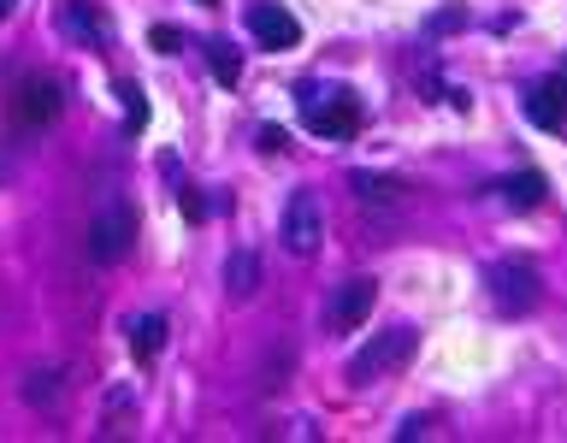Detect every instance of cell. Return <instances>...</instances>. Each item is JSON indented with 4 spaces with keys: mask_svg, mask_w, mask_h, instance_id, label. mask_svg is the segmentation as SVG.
<instances>
[{
    "mask_svg": "<svg viewBox=\"0 0 567 443\" xmlns=\"http://www.w3.org/2000/svg\"><path fill=\"white\" fill-rule=\"evenodd\" d=\"M302 118H308V130L314 137H326V142H349L361 130V101L349 95V89H314V83H302Z\"/></svg>",
    "mask_w": 567,
    "mask_h": 443,
    "instance_id": "1",
    "label": "cell"
},
{
    "mask_svg": "<svg viewBox=\"0 0 567 443\" xmlns=\"http://www.w3.org/2000/svg\"><path fill=\"white\" fill-rule=\"evenodd\" d=\"M130 243H137V207H130L125 196H107L95 207V219H90V255L101 266H119L130 255Z\"/></svg>",
    "mask_w": 567,
    "mask_h": 443,
    "instance_id": "2",
    "label": "cell"
},
{
    "mask_svg": "<svg viewBox=\"0 0 567 443\" xmlns=\"http://www.w3.org/2000/svg\"><path fill=\"white\" fill-rule=\"evenodd\" d=\"M414 343H420L414 325H390V331H378L367 349H355V361H349V384H373V378L397 373V366L414 354Z\"/></svg>",
    "mask_w": 567,
    "mask_h": 443,
    "instance_id": "3",
    "label": "cell"
},
{
    "mask_svg": "<svg viewBox=\"0 0 567 443\" xmlns=\"http://www.w3.org/2000/svg\"><path fill=\"white\" fill-rule=\"evenodd\" d=\"M319 236H326V213H319V196H314V189H296V196L284 201L279 243H284L296 260H308V255H319Z\"/></svg>",
    "mask_w": 567,
    "mask_h": 443,
    "instance_id": "4",
    "label": "cell"
},
{
    "mask_svg": "<svg viewBox=\"0 0 567 443\" xmlns=\"http://www.w3.org/2000/svg\"><path fill=\"white\" fill-rule=\"evenodd\" d=\"M485 284H491L497 314H527V307H538V266L532 260H491Z\"/></svg>",
    "mask_w": 567,
    "mask_h": 443,
    "instance_id": "5",
    "label": "cell"
},
{
    "mask_svg": "<svg viewBox=\"0 0 567 443\" xmlns=\"http://www.w3.org/2000/svg\"><path fill=\"white\" fill-rule=\"evenodd\" d=\"M60 36L78 42V48H107L113 19L95 7V0H60Z\"/></svg>",
    "mask_w": 567,
    "mask_h": 443,
    "instance_id": "6",
    "label": "cell"
},
{
    "mask_svg": "<svg viewBox=\"0 0 567 443\" xmlns=\"http://www.w3.org/2000/svg\"><path fill=\"white\" fill-rule=\"evenodd\" d=\"M249 36L267 54H284V48H296V42H302V24L290 19L279 0H255V7H249Z\"/></svg>",
    "mask_w": 567,
    "mask_h": 443,
    "instance_id": "7",
    "label": "cell"
},
{
    "mask_svg": "<svg viewBox=\"0 0 567 443\" xmlns=\"http://www.w3.org/2000/svg\"><path fill=\"white\" fill-rule=\"evenodd\" d=\"M373 302H378V284H373V278H349V284H343V290L326 302L331 331H355V325H367Z\"/></svg>",
    "mask_w": 567,
    "mask_h": 443,
    "instance_id": "8",
    "label": "cell"
},
{
    "mask_svg": "<svg viewBox=\"0 0 567 443\" xmlns=\"http://www.w3.org/2000/svg\"><path fill=\"white\" fill-rule=\"evenodd\" d=\"M520 107H527V118L538 130H556L567 118V71H556V78H538L527 95H520Z\"/></svg>",
    "mask_w": 567,
    "mask_h": 443,
    "instance_id": "9",
    "label": "cell"
},
{
    "mask_svg": "<svg viewBox=\"0 0 567 443\" xmlns=\"http://www.w3.org/2000/svg\"><path fill=\"white\" fill-rule=\"evenodd\" d=\"M19 118L24 125H54L60 118V83L31 71V78H19Z\"/></svg>",
    "mask_w": 567,
    "mask_h": 443,
    "instance_id": "10",
    "label": "cell"
},
{
    "mask_svg": "<svg viewBox=\"0 0 567 443\" xmlns=\"http://www.w3.org/2000/svg\"><path fill=\"white\" fill-rule=\"evenodd\" d=\"M349 189H355V201H367V207H397L409 196V184L390 177V172H349Z\"/></svg>",
    "mask_w": 567,
    "mask_h": 443,
    "instance_id": "11",
    "label": "cell"
},
{
    "mask_svg": "<svg viewBox=\"0 0 567 443\" xmlns=\"http://www.w3.org/2000/svg\"><path fill=\"white\" fill-rule=\"evenodd\" d=\"M225 290H231V302H249L260 290V255L255 248H237V255L225 260Z\"/></svg>",
    "mask_w": 567,
    "mask_h": 443,
    "instance_id": "12",
    "label": "cell"
},
{
    "mask_svg": "<svg viewBox=\"0 0 567 443\" xmlns=\"http://www.w3.org/2000/svg\"><path fill=\"white\" fill-rule=\"evenodd\" d=\"M160 349H166V319H160V314H137V319H130V354L149 366Z\"/></svg>",
    "mask_w": 567,
    "mask_h": 443,
    "instance_id": "13",
    "label": "cell"
},
{
    "mask_svg": "<svg viewBox=\"0 0 567 443\" xmlns=\"http://www.w3.org/2000/svg\"><path fill=\"white\" fill-rule=\"evenodd\" d=\"M497 189H503V201H508V207H520V213L544 201V177H538V172H515V177H503Z\"/></svg>",
    "mask_w": 567,
    "mask_h": 443,
    "instance_id": "14",
    "label": "cell"
},
{
    "mask_svg": "<svg viewBox=\"0 0 567 443\" xmlns=\"http://www.w3.org/2000/svg\"><path fill=\"white\" fill-rule=\"evenodd\" d=\"M208 66H213V78H220L225 89L243 83V59H237V48H231V42H208Z\"/></svg>",
    "mask_w": 567,
    "mask_h": 443,
    "instance_id": "15",
    "label": "cell"
},
{
    "mask_svg": "<svg viewBox=\"0 0 567 443\" xmlns=\"http://www.w3.org/2000/svg\"><path fill=\"white\" fill-rule=\"evenodd\" d=\"M119 107H125V130L137 137V130L149 125V101H142V89L130 83V78H119Z\"/></svg>",
    "mask_w": 567,
    "mask_h": 443,
    "instance_id": "16",
    "label": "cell"
},
{
    "mask_svg": "<svg viewBox=\"0 0 567 443\" xmlns=\"http://www.w3.org/2000/svg\"><path fill=\"white\" fill-rule=\"evenodd\" d=\"M149 48L154 54H184V30L178 24H154L149 30Z\"/></svg>",
    "mask_w": 567,
    "mask_h": 443,
    "instance_id": "17",
    "label": "cell"
},
{
    "mask_svg": "<svg viewBox=\"0 0 567 443\" xmlns=\"http://www.w3.org/2000/svg\"><path fill=\"white\" fill-rule=\"evenodd\" d=\"M24 396H31V403H54V396H60V373H31Z\"/></svg>",
    "mask_w": 567,
    "mask_h": 443,
    "instance_id": "18",
    "label": "cell"
},
{
    "mask_svg": "<svg viewBox=\"0 0 567 443\" xmlns=\"http://www.w3.org/2000/svg\"><path fill=\"white\" fill-rule=\"evenodd\" d=\"M461 24H468V12H461V7H444L438 19H432V36H444V30H461Z\"/></svg>",
    "mask_w": 567,
    "mask_h": 443,
    "instance_id": "19",
    "label": "cell"
},
{
    "mask_svg": "<svg viewBox=\"0 0 567 443\" xmlns=\"http://www.w3.org/2000/svg\"><path fill=\"white\" fill-rule=\"evenodd\" d=\"M279 148H290V130L267 125V130H260V154H279Z\"/></svg>",
    "mask_w": 567,
    "mask_h": 443,
    "instance_id": "20",
    "label": "cell"
},
{
    "mask_svg": "<svg viewBox=\"0 0 567 443\" xmlns=\"http://www.w3.org/2000/svg\"><path fill=\"white\" fill-rule=\"evenodd\" d=\"M178 207H184V219H208V201H201V196H196V189H189V184H184Z\"/></svg>",
    "mask_w": 567,
    "mask_h": 443,
    "instance_id": "21",
    "label": "cell"
},
{
    "mask_svg": "<svg viewBox=\"0 0 567 443\" xmlns=\"http://www.w3.org/2000/svg\"><path fill=\"white\" fill-rule=\"evenodd\" d=\"M426 425H432V420H426V413H414V420H402V432H397V438H402V443H414L420 432H426Z\"/></svg>",
    "mask_w": 567,
    "mask_h": 443,
    "instance_id": "22",
    "label": "cell"
},
{
    "mask_svg": "<svg viewBox=\"0 0 567 443\" xmlns=\"http://www.w3.org/2000/svg\"><path fill=\"white\" fill-rule=\"evenodd\" d=\"M12 7H19V0H0V19H12Z\"/></svg>",
    "mask_w": 567,
    "mask_h": 443,
    "instance_id": "23",
    "label": "cell"
},
{
    "mask_svg": "<svg viewBox=\"0 0 567 443\" xmlns=\"http://www.w3.org/2000/svg\"><path fill=\"white\" fill-rule=\"evenodd\" d=\"M201 7H220V0H201Z\"/></svg>",
    "mask_w": 567,
    "mask_h": 443,
    "instance_id": "24",
    "label": "cell"
}]
</instances>
